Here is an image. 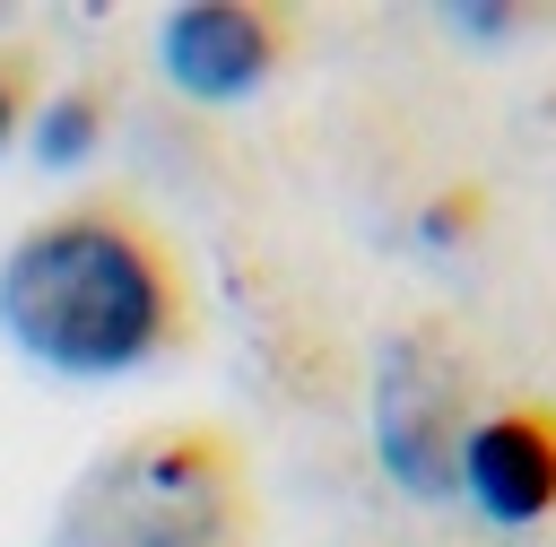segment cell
I'll use <instances>...</instances> for the list:
<instances>
[{"mask_svg":"<svg viewBox=\"0 0 556 547\" xmlns=\"http://www.w3.org/2000/svg\"><path fill=\"white\" fill-rule=\"evenodd\" d=\"M478 408H486V365L452 321L417 313L382 339V356H374V451H382V478L408 504H452L460 443H469Z\"/></svg>","mask_w":556,"mask_h":547,"instance_id":"3957f363","label":"cell"},{"mask_svg":"<svg viewBox=\"0 0 556 547\" xmlns=\"http://www.w3.org/2000/svg\"><path fill=\"white\" fill-rule=\"evenodd\" d=\"M96 122H104V87H61V96H43V113H35V156H43V165H78L87 139H96Z\"/></svg>","mask_w":556,"mask_h":547,"instance_id":"52a82bcc","label":"cell"},{"mask_svg":"<svg viewBox=\"0 0 556 547\" xmlns=\"http://www.w3.org/2000/svg\"><path fill=\"white\" fill-rule=\"evenodd\" d=\"M35 113H43V43L0 35V156L35 130Z\"/></svg>","mask_w":556,"mask_h":547,"instance_id":"8992f818","label":"cell"},{"mask_svg":"<svg viewBox=\"0 0 556 547\" xmlns=\"http://www.w3.org/2000/svg\"><path fill=\"white\" fill-rule=\"evenodd\" d=\"M156 78L182 104H252L304 52V17L269 0H174L148 35Z\"/></svg>","mask_w":556,"mask_h":547,"instance_id":"277c9868","label":"cell"},{"mask_svg":"<svg viewBox=\"0 0 556 547\" xmlns=\"http://www.w3.org/2000/svg\"><path fill=\"white\" fill-rule=\"evenodd\" d=\"M452 35H478V52H513V35H556V9H521V0H460L443 9Z\"/></svg>","mask_w":556,"mask_h":547,"instance_id":"ba28073f","label":"cell"},{"mask_svg":"<svg viewBox=\"0 0 556 547\" xmlns=\"http://www.w3.org/2000/svg\"><path fill=\"white\" fill-rule=\"evenodd\" d=\"M43 547H269L252 443L217 417H148L61 486Z\"/></svg>","mask_w":556,"mask_h":547,"instance_id":"7a4b0ae2","label":"cell"},{"mask_svg":"<svg viewBox=\"0 0 556 547\" xmlns=\"http://www.w3.org/2000/svg\"><path fill=\"white\" fill-rule=\"evenodd\" d=\"M486 530H539L556 512V399H486L460 443V486Z\"/></svg>","mask_w":556,"mask_h":547,"instance_id":"5b68a950","label":"cell"},{"mask_svg":"<svg viewBox=\"0 0 556 547\" xmlns=\"http://www.w3.org/2000/svg\"><path fill=\"white\" fill-rule=\"evenodd\" d=\"M0 339L52 382H130L200 339V287L165 217L96 182L9 234Z\"/></svg>","mask_w":556,"mask_h":547,"instance_id":"6da1fadb","label":"cell"},{"mask_svg":"<svg viewBox=\"0 0 556 547\" xmlns=\"http://www.w3.org/2000/svg\"><path fill=\"white\" fill-rule=\"evenodd\" d=\"M0 35H9V9H0Z\"/></svg>","mask_w":556,"mask_h":547,"instance_id":"9c48e42d","label":"cell"}]
</instances>
